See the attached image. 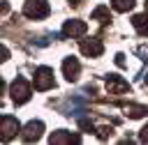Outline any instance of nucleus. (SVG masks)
I'll return each instance as SVG.
<instances>
[{"instance_id": "nucleus-11", "label": "nucleus", "mask_w": 148, "mask_h": 145, "mask_svg": "<svg viewBox=\"0 0 148 145\" xmlns=\"http://www.w3.org/2000/svg\"><path fill=\"white\" fill-rule=\"evenodd\" d=\"M132 25L136 28V32L141 37H148V14H139L132 18Z\"/></svg>"}, {"instance_id": "nucleus-15", "label": "nucleus", "mask_w": 148, "mask_h": 145, "mask_svg": "<svg viewBox=\"0 0 148 145\" xmlns=\"http://www.w3.org/2000/svg\"><path fill=\"white\" fill-rule=\"evenodd\" d=\"M111 136V127H102L99 129V138H109Z\"/></svg>"}, {"instance_id": "nucleus-1", "label": "nucleus", "mask_w": 148, "mask_h": 145, "mask_svg": "<svg viewBox=\"0 0 148 145\" xmlns=\"http://www.w3.org/2000/svg\"><path fill=\"white\" fill-rule=\"evenodd\" d=\"M32 83H35V90H39V92L53 87V85H56L53 69H49V67H39V69H35V78H32Z\"/></svg>"}, {"instance_id": "nucleus-9", "label": "nucleus", "mask_w": 148, "mask_h": 145, "mask_svg": "<svg viewBox=\"0 0 148 145\" xmlns=\"http://www.w3.org/2000/svg\"><path fill=\"white\" fill-rule=\"evenodd\" d=\"M86 30H88V25L83 21H67L62 28V32L67 37H81V35H86Z\"/></svg>"}, {"instance_id": "nucleus-4", "label": "nucleus", "mask_w": 148, "mask_h": 145, "mask_svg": "<svg viewBox=\"0 0 148 145\" xmlns=\"http://www.w3.org/2000/svg\"><path fill=\"white\" fill-rule=\"evenodd\" d=\"M12 99H14V104H25L30 99V83L23 78H16L12 83Z\"/></svg>"}, {"instance_id": "nucleus-5", "label": "nucleus", "mask_w": 148, "mask_h": 145, "mask_svg": "<svg viewBox=\"0 0 148 145\" xmlns=\"http://www.w3.org/2000/svg\"><path fill=\"white\" fill-rule=\"evenodd\" d=\"M42 131H44V124H42L39 120H32V122H28V124L23 127L21 138H23L25 143H32V140H39V138H42Z\"/></svg>"}, {"instance_id": "nucleus-14", "label": "nucleus", "mask_w": 148, "mask_h": 145, "mask_svg": "<svg viewBox=\"0 0 148 145\" xmlns=\"http://www.w3.org/2000/svg\"><path fill=\"white\" fill-rule=\"evenodd\" d=\"M111 5L116 12H130L134 7V0H111Z\"/></svg>"}, {"instance_id": "nucleus-16", "label": "nucleus", "mask_w": 148, "mask_h": 145, "mask_svg": "<svg viewBox=\"0 0 148 145\" xmlns=\"http://www.w3.org/2000/svg\"><path fill=\"white\" fill-rule=\"evenodd\" d=\"M139 138H141V140H148V124H146V127L141 129V133H139Z\"/></svg>"}, {"instance_id": "nucleus-8", "label": "nucleus", "mask_w": 148, "mask_h": 145, "mask_svg": "<svg viewBox=\"0 0 148 145\" xmlns=\"http://www.w3.org/2000/svg\"><path fill=\"white\" fill-rule=\"evenodd\" d=\"M79 71H81L79 60H76V58H65V62H62V74H65V78H67V81H76V78H79Z\"/></svg>"}, {"instance_id": "nucleus-18", "label": "nucleus", "mask_w": 148, "mask_h": 145, "mask_svg": "<svg viewBox=\"0 0 148 145\" xmlns=\"http://www.w3.org/2000/svg\"><path fill=\"white\" fill-rule=\"evenodd\" d=\"M146 2H148V0H146Z\"/></svg>"}, {"instance_id": "nucleus-17", "label": "nucleus", "mask_w": 148, "mask_h": 145, "mask_svg": "<svg viewBox=\"0 0 148 145\" xmlns=\"http://www.w3.org/2000/svg\"><path fill=\"white\" fill-rule=\"evenodd\" d=\"M69 5H74V7H79V5H81V0H69Z\"/></svg>"}, {"instance_id": "nucleus-6", "label": "nucleus", "mask_w": 148, "mask_h": 145, "mask_svg": "<svg viewBox=\"0 0 148 145\" xmlns=\"http://www.w3.org/2000/svg\"><path fill=\"white\" fill-rule=\"evenodd\" d=\"M106 90H109V94H123V92L130 90V85H127V81H123L120 76L109 74V76H106Z\"/></svg>"}, {"instance_id": "nucleus-3", "label": "nucleus", "mask_w": 148, "mask_h": 145, "mask_svg": "<svg viewBox=\"0 0 148 145\" xmlns=\"http://www.w3.org/2000/svg\"><path fill=\"white\" fill-rule=\"evenodd\" d=\"M18 131H21V127H18L16 117H12V115H2L0 117V140H12Z\"/></svg>"}, {"instance_id": "nucleus-2", "label": "nucleus", "mask_w": 148, "mask_h": 145, "mask_svg": "<svg viewBox=\"0 0 148 145\" xmlns=\"http://www.w3.org/2000/svg\"><path fill=\"white\" fill-rule=\"evenodd\" d=\"M49 2L46 0H28L25 5H23V14L28 16V18H44V16H49Z\"/></svg>"}, {"instance_id": "nucleus-7", "label": "nucleus", "mask_w": 148, "mask_h": 145, "mask_svg": "<svg viewBox=\"0 0 148 145\" xmlns=\"http://www.w3.org/2000/svg\"><path fill=\"white\" fill-rule=\"evenodd\" d=\"M102 51H104V46L99 39H83L81 41V53L88 58H97V55H102Z\"/></svg>"}, {"instance_id": "nucleus-12", "label": "nucleus", "mask_w": 148, "mask_h": 145, "mask_svg": "<svg viewBox=\"0 0 148 145\" xmlns=\"http://www.w3.org/2000/svg\"><path fill=\"white\" fill-rule=\"evenodd\" d=\"M92 18H95V21H99V23H109V21H111L109 7H97V9L92 12Z\"/></svg>"}, {"instance_id": "nucleus-13", "label": "nucleus", "mask_w": 148, "mask_h": 145, "mask_svg": "<svg viewBox=\"0 0 148 145\" xmlns=\"http://www.w3.org/2000/svg\"><path fill=\"white\" fill-rule=\"evenodd\" d=\"M125 113H127L130 117H143V115H148V108H146V106H127Z\"/></svg>"}, {"instance_id": "nucleus-10", "label": "nucleus", "mask_w": 148, "mask_h": 145, "mask_svg": "<svg viewBox=\"0 0 148 145\" xmlns=\"http://www.w3.org/2000/svg\"><path fill=\"white\" fill-rule=\"evenodd\" d=\"M81 138L76 133H69V131H56L51 133V143H79Z\"/></svg>"}]
</instances>
